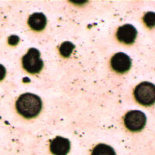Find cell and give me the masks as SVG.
<instances>
[{"mask_svg":"<svg viewBox=\"0 0 155 155\" xmlns=\"http://www.w3.org/2000/svg\"><path fill=\"white\" fill-rule=\"evenodd\" d=\"M16 109L19 114L26 119L34 118L41 113L42 101L37 95L24 93L18 98Z\"/></svg>","mask_w":155,"mask_h":155,"instance_id":"6da1fadb","label":"cell"},{"mask_svg":"<svg viewBox=\"0 0 155 155\" xmlns=\"http://www.w3.org/2000/svg\"><path fill=\"white\" fill-rule=\"evenodd\" d=\"M134 97L137 102L144 106H150L155 100L154 85L150 82H141L134 89Z\"/></svg>","mask_w":155,"mask_h":155,"instance_id":"7a4b0ae2","label":"cell"},{"mask_svg":"<svg viewBox=\"0 0 155 155\" xmlns=\"http://www.w3.org/2000/svg\"><path fill=\"white\" fill-rule=\"evenodd\" d=\"M22 65L30 74H37L42 70L44 62L41 58V52L36 48H30L22 58Z\"/></svg>","mask_w":155,"mask_h":155,"instance_id":"3957f363","label":"cell"},{"mask_svg":"<svg viewBox=\"0 0 155 155\" xmlns=\"http://www.w3.org/2000/svg\"><path fill=\"white\" fill-rule=\"evenodd\" d=\"M125 127L131 132L143 130L147 123L146 115L139 110H131L125 115L124 119Z\"/></svg>","mask_w":155,"mask_h":155,"instance_id":"277c9868","label":"cell"},{"mask_svg":"<svg viewBox=\"0 0 155 155\" xmlns=\"http://www.w3.org/2000/svg\"><path fill=\"white\" fill-rule=\"evenodd\" d=\"M111 67L118 73H125L131 68V59L127 54L122 52L115 54L110 61Z\"/></svg>","mask_w":155,"mask_h":155,"instance_id":"5b68a950","label":"cell"},{"mask_svg":"<svg viewBox=\"0 0 155 155\" xmlns=\"http://www.w3.org/2000/svg\"><path fill=\"white\" fill-rule=\"evenodd\" d=\"M137 35V31L131 24H125L120 27L116 31V38L120 42L125 44H134Z\"/></svg>","mask_w":155,"mask_h":155,"instance_id":"8992f818","label":"cell"},{"mask_svg":"<svg viewBox=\"0 0 155 155\" xmlns=\"http://www.w3.org/2000/svg\"><path fill=\"white\" fill-rule=\"evenodd\" d=\"M71 149L69 140L62 137H56L51 140L50 150L54 155H67Z\"/></svg>","mask_w":155,"mask_h":155,"instance_id":"52a82bcc","label":"cell"},{"mask_svg":"<svg viewBox=\"0 0 155 155\" xmlns=\"http://www.w3.org/2000/svg\"><path fill=\"white\" fill-rule=\"evenodd\" d=\"M28 25L33 30L41 31L47 25L46 16L41 12H35L29 17Z\"/></svg>","mask_w":155,"mask_h":155,"instance_id":"ba28073f","label":"cell"},{"mask_svg":"<svg viewBox=\"0 0 155 155\" xmlns=\"http://www.w3.org/2000/svg\"><path fill=\"white\" fill-rule=\"evenodd\" d=\"M91 155H116L114 149L104 143H99L93 148Z\"/></svg>","mask_w":155,"mask_h":155,"instance_id":"9c48e42d","label":"cell"},{"mask_svg":"<svg viewBox=\"0 0 155 155\" xmlns=\"http://www.w3.org/2000/svg\"><path fill=\"white\" fill-rule=\"evenodd\" d=\"M74 45L70 41H65L61 44L59 48V51L62 57L64 58H69L72 53L73 50L74 49Z\"/></svg>","mask_w":155,"mask_h":155,"instance_id":"30bf717a","label":"cell"},{"mask_svg":"<svg viewBox=\"0 0 155 155\" xmlns=\"http://www.w3.org/2000/svg\"><path fill=\"white\" fill-rule=\"evenodd\" d=\"M143 22L147 27L152 28L154 26V13L152 12H147L143 18Z\"/></svg>","mask_w":155,"mask_h":155,"instance_id":"8fae6325","label":"cell"},{"mask_svg":"<svg viewBox=\"0 0 155 155\" xmlns=\"http://www.w3.org/2000/svg\"><path fill=\"white\" fill-rule=\"evenodd\" d=\"M19 37L12 35L9 37V41H8V42H9V44H10V45H12V46H16V44L19 43Z\"/></svg>","mask_w":155,"mask_h":155,"instance_id":"7c38bea8","label":"cell"},{"mask_svg":"<svg viewBox=\"0 0 155 155\" xmlns=\"http://www.w3.org/2000/svg\"><path fill=\"white\" fill-rule=\"evenodd\" d=\"M5 74H6V71H5V67L2 64H0V81L4 79V78L5 77Z\"/></svg>","mask_w":155,"mask_h":155,"instance_id":"4fadbf2b","label":"cell"}]
</instances>
